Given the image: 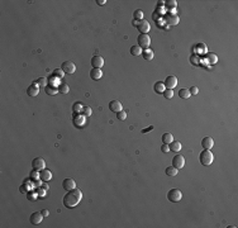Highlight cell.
I'll use <instances>...</instances> for the list:
<instances>
[{"instance_id": "obj_44", "label": "cell", "mask_w": 238, "mask_h": 228, "mask_svg": "<svg viewBox=\"0 0 238 228\" xmlns=\"http://www.w3.org/2000/svg\"><path fill=\"white\" fill-rule=\"evenodd\" d=\"M41 213L43 214V217H48V216H50V212H48V209H43Z\"/></svg>"}, {"instance_id": "obj_33", "label": "cell", "mask_w": 238, "mask_h": 228, "mask_svg": "<svg viewBox=\"0 0 238 228\" xmlns=\"http://www.w3.org/2000/svg\"><path fill=\"white\" fill-rule=\"evenodd\" d=\"M134 19L136 20H143V12L142 10H136L134 12Z\"/></svg>"}, {"instance_id": "obj_1", "label": "cell", "mask_w": 238, "mask_h": 228, "mask_svg": "<svg viewBox=\"0 0 238 228\" xmlns=\"http://www.w3.org/2000/svg\"><path fill=\"white\" fill-rule=\"evenodd\" d=\"M82 199V193L80 189L75 188L72 190H68L67 194L64 196V205L66 208H75L76 205H79V203Z\"/></svg>"}, {"instance_id": "obj_40", "label": "cell", "mask_w": 238, "mask_h": 228, "mask_svg": "<svg viewBox=\"0 0 238 228\" xmlns=\"http://www.w3.org/2000/svg\"><path fill=\"white\" fill-rule=\"evenodd\" d=\"M30 177H32L33 180H38V177H41V175L38 174L37 170H33L32 173H30Z\"/></svg>"}, {"instance_id": "obj_2", "label": "cell", "mask_w": 238, "mask_h": 228, "mask_svg": "<svg viewBox=\"0 0 238 228\" xmlns=\"http://www.w3.org/2000/svg\"><path fill=\"white\" fill-rule=\"evenodd\" d=\"M213 160H214V156H213V153L210 152V150H204L203 152H200V155H199V161H200V164L204 165V166H210L213 164Z\"/></svg>"}, {"instance_id": "obj_28", "label": "cell", "mask_w": 238, "mask_h": 228, "mask_svg": "<svg viewBox=\"0 0 238 228\" xmlns=\"http://www.w3.org/2000/svg\"><path fill=\"white\" fill-rule=\"evenodd\" d=\"M177 173H178V169H176L174 166H169L166 169V175H169V176H176Z\"/></svg>"}, {"instance_id": "obj_5", "label": "cell", "mask_w": 238, "mask_h": 228, "mask_svg": "<svg viewBox=\"0 0 238 228\" xmlns=\"http://www.w3.org/2000/svg\"><path fill=\"white\" fill-rule=\"evenodd\" d=\"M61 69H62V71H64L65 73H68V75H71V73L75 72L76 66H75V64H73V62H71V61H65L64 64H62Z\"/></svg>"}, {"instance_id": "obj_46", "label": "cell", "mask_w": 238, "mask_h": 228, "mask_svg": "<svg viewBox=\"0 0 238 228\" xmlns=\"http://www.w3.org/2000/svg\"><path fill=\"white\" fill-rule=\"evenodd\" d=\"M20 191H22V193H24V194H27V190H26V186H24V185H22V186H20Z\"/></svg>"}, {"instance_id": "obj_13", "label": "cell", "mask_w": 238, "mask_h": 228, "mask_svg": "<svg viewBox=\"0 0 238 228\" xmlns=\"http://www.w3.org/2000/svg\"><path fill=\"white\" fill-rule=\"evenodd\" d=\"M42 219H43V214L39 212H34L32 216L29 217V220H30V223L33 224V226H38L41 222H42Z\"/></svg>"}, {"instance_id": "obj_45", "label": "cell", "mask_w": 238, "mask_h": 228, "mask_svg": "<svg viewBox=\"0 0 238 228\" xmlns=\"http://www.w3.org/2000/svg\"><path fill=\"white\" fill-rule=\"evenodd\" d=\"M153 129V125H151V127H148V128H146V129H143L142 133H147V132H149V131H152Z\"/></svg>"}, {"instance_id": "obj_43", "label": "cell", "mask_w": 238, "mask_h": 228, "mask_svg": "<svg viewBox=\"0 0 238 228\" xmlns=\"http://www.w3.org/2000/svg\"><path fill=\"white\" fill-rule=\"evenodd\" d=\"M161 151H162L163 153H167V152H169V151H170V147H169V145H165V143H163V145L161 146Z\"/></svg>"}, {"instance_id": "obj_39", "label": "cell", "mask_w": 238, "mask_h": 228, "mask_svg": "<svg viewBox=\"0 0 238 228\" xmlns=\"http://www.w3.org/2000/svg\"><path fill=\"white\" fill-rule=\"evenodd\" d=\"M190 61L192 62V65H195V66H198L199 64H200V61H199V58H198V56H191L190 57Z\"/></svg>"}, {"instance_id": "obj_47", "label": "cell", "mask_w": 238, "mask_h": 228, "mask_svg": "<svg viewBox=\"0 0 238 228\" xmlns=\"http://www.w3.org/2000/svg\"><path fill=\"white\" fill-rule=\"evenodd\" d=\"M96 3H98V4H99V5H104V4H105V3H107V1H105V0H98Z\"/></svg>"}, {"instance_id": "obj_16", "label": "cell", "mask_w": 238, "mask_h": 228, "mask_svg": "<svg viewBox=\"0 0 238 228\" xmlns=\"http://www.w3.org/2000/svg\"><path fill=\"white\" fill-rule=\"evenodd\" d=\"M201 146L204 150H210L214 146V141H213L212 137H204L201 141Z\"/></svg>"}, {"instance_id": "obj_24", "label": "cell", "mask_w": 238, "mask_h": 228, "mask_svg": "<svg viewBox=\"0 0 238 228\" xmlns=\"http://www.w3.org/2000/svg\"><path fill=\"white\" fill-rule=\"evenodd\" d=\"M174 141V137L171 133H163V136H162V142L165 143V145H170L171 142Z\"/></svg>"}, {"instance_id": "obj_26", "label": "cell", "mask_w": 238, "mask_h": 228, "mask_svg": "<svg viewBox=\"0 0 238 228\" xmlns=\"http://www.w3.org/2000/svg\"><path fill=\"white\" fill-rule=\"evenodd\" d=\"M129 51H131V53H132L133 56H139V55H142V48L139 47L138 44H137V46H132Z\"/></svg>"}, {"instance_id": "obj_12", "label": "cell", "mask_w": 238, "mask_h": 228, "mask_svg": "<svg viewBox=\"0 0 238 228\" xmlns=\"http://www.w3.org/2000/svg\"><path fill=\"white\" fill-rule=\"evenodd\" d=\"M62 186H64V189L66 191H68V190H72V189L76 188V182H75L73 179L67 177V179H65L64 180V182H62Z\"/></svg>"}, {"instance_id": "obj_18", "label": "cell", "mask_w": 238, "mask_h": 228, "mask_svg": "<svg viewBox=\"0 0 238 228\" xmlns=\"http://www.w3.org/2000/svg\"><path fill=\"white\" fill-rule=\"evenodd\" d=\"M101 76H103V72H101L100 69H93L91 71H90V78L93 80H95V81L101 79Z\"/></svg>"}, {"instance_id": "obj_22", "label": "cell", "mask_w": 238, "mask_h": 228, "mask_svg": "<svg viewBox=\"0 0 238 228\" xmlns=\"http://www.w3.org/2000/svg\"><path fill=\"white\" fill-rule=\"evenodd\" d=\"M217 61H218V57H217L215 53H213V52L206 53V62H208V64L214 65V64H217Z\"/></svg>"}, {"instance_id": "obj_3", "label": "cell", "mask_w": 238, "mask_h": 228, "mask_svg": "<svg viewBox=\"0 0 238 228\" xmlns=\"http://www.w3.org/2000/svg\"><path fill=\"white\" fill-rule=\"evenodd\" d=\"M181 198H183V193L178 190V189H171V190L167 193V199L172 203L180 202Z\"/></svg>"}, {"instance_id": "obj_25", "label": "cell", "mask_w": 238, "mask_h": 228, "mask_svg": "<svg viewBox=\"0 0 238 228\" xmlns=\"http://www.w3.org/2000/svg\"><path fill=\"white\" fill-rule=\"evenodd\" d=\"M84 122H85V117H82V115L77 117V114L75 113V117H73V123H75L76 127H79V125H82Z\"/></svg>"}, {"instance_id": "obj_23", "label": "cell", "mask_w": 238, "mask_h": 228, "mask_svg": "<svg viewBox=\"0 0 238 228\" xmlns=\"http://www.w3.org/2000/svg\"><path fill=\"white\" fill-rule=\"evenodd\" d=\"M169 147H170V150L172 151V152H178V151L181 150V143L178 141H172L169 145Z\"/></svg>"}, {"instance_id": "obj_6", "label": "cell", "mask_w": 238, "mask_h": 228, "mask_svg": "<svg viewBox=\"0 0 238 228\" xmlns=\"http://www.w3.org/2000/svg\"><path fill=\"white\" fill-rule=\"evenodd\" d=\"M32 166H33V170H37V171H41L46 167V162L42 157H36L33 161H32Z\"/></svg>"}, {"instance_id": "obj_20", "label": "cell", "mask_w": 238, "mask_h": 228, "mask_svg": "<svg viewBox=\"0 0 238 228\" xmlns=\"http://www.w3.org/2000/svg\"><path fill=\"white\" fill-rule=\"evenodd\" d=\"M142 56H143V58H145L146 61H151V60L153 58V56H155V53H153L152 50H149V48H146V50L142 51Z\"/></svg>"}, {"instance_id": "obj_21", "label": "cell", "mask_w": 238, "mask_h": 228, "mask_svg": "<svg viewBox=\"0 0 238 228\" xmlns=\"http://www.w3.org/2000/svg\"><path fill=\"white\" fill-rule=\"evenodd\" d=\"M44 90H46V93L48 95H56V94L58 93V87L55 86V85H51V84L44 87Z\"/></svg>"}, {"instance_id": "obj_30", "label": "cell", "mask_w": 238, "mask_h": 228, "mask_svg": "<svg viewBox=\"0 0 238 228\" xmlns=\"http://www.w3.org/2000/svg\"><path fill=\"white\" fill-rule=\"evenodd\" d=\"M82 108L84 107L81 105V103H79V101H77V103H75L72 105V112H73V113H76V114H79L80 112H82Z\"/></svg>"}, {"instance_id": "obj_27", "label": "cell", "mask_w": 238, "mask_h": 228, "mask_svg": "<svg viewBox=\"0 0 238 228\" xmlns=\"http://www.w3.org/2000/svg\"><path fill=\"white\" fill-rule=\"evenodd\" d=\"M190 91H189L187 89H180L178 90V96L183 98V99H189L190 98Z\"/></svg>"}, {"instance_id": "obj_29", "label": "cell", "mask_w": 238, "mask_h": 228, "mask_svg": "<svg viewBox=\"0 0 238 228\" xmlns=\"http://www.w3.org/2000/svg\"><path fill=\"white\" fill-rule=\"evenodd\" d=\"M68 90H70V87H68L67 84L61 82V84L58 85V91H59L61 94H67V93H68Z\"/></svg>"}, {"instance_id": "obj_38", "label": "cell", "mask_w": 238, "mask_h": 228, "mask_svg": "<svg viewBox=\"0 0 238 228\" xmlns=\"http://www.w3.org/2000/svg\"><path fill=\"white\" fill-rule=\"evenodd\" d=\"M27 198L29 199L30 202H34L37 199V194L36 193H27Z\"/></svg>"}, {"instance_id": "obj_10", "label": "cell", "mask_w": 238, "mask_h": 228, "mask_svg": "<svg viewBox=\"0 0 238 228\" xmlns=\"http://www.w3.org/2000/svg\"><path fill=\"white\" fill-rule=\"evenodd\" d=\"M165 87H167V89H171L172 90L175 86L177 85V79H176V76H174V75H170V76H167L166 80H165Z\"/></svg>"}, {"instance_id": "obj_34", "label": "cell", "mask_w": 238, "mask_h": 228, "mask_svg": "<svg viewBox=\"0 0 238 228\" xmlns=\"http://www.w3.org/2000/svg\"><path fill=\"white\" fill-rule=\"evenodd\" d=\"M64 75H65V72L62 71V69H56L53 71V76H55V78H64Z\"/></svg>"}, {"instance_id": "obj_17", "label": "cell", "mask_w": 238, "mask_h": 228, "mask_svg": "<svg viewBox=\"0 0 238 228\" xmlns=\"http://www.w3.org/2000/svg\"><path fill=\"white\" fill-rule=\"evenodd\" d=\"M41 180H43V181H50L51 179H52V173L50 170H46V169H43V170H41Z\"/></svg>"}, {"instance_id": "obj_7", "label": "cell", "mask_w": 238, "mask_h": 228, "mask_svg": "<svg viewBox=\"0 0 238 228\" xmlns=\"http://www.w3.org/2000/svg\"><path fill=\"white\" fill-rule=\"evenodd\" d=\"M172 166L176 169H183L185 166V157L181 155H176L172 159Z\"/></svg>"}, {"instance_id": "obj_42", "label": "cell", "mask_w": 238, "mask_h": 228, "mask_svg": "<svg viewBox=\"0 0 238 228\" xmlns=\"http://www.w3.org/2000/svg\"><path fill=\"white\" fill-rule=\"evenodd\" d=\"M189 91H190V94H191V95H196V94L199 93V89H198L196 86H191V87H190V90H189Z\"/></svg>"}, {"instance_id": "obj_15", "label": "cell", "mask_w": 238, "mask_h": 228, "mask_svg": "<svg viewBox=\"0 0 238 228\" xmlns=\"http://www.w3.org/2000/svg\"><path fill=\"white\" fill-rule=\"evenodd\" d=\"M27 94L29 96H37L38 94H39V85H37V84H32L30 86H28Z\"/></svg>"}, {"instance_id": "obj_19", "label": "cell", "mask_w": 238, "mask_h": 228, "mask_svg": "<svg viewBox=\"0 0 238 228\" xmlns=\"http://www.w3.org/2000/svg\"><path fill=\"white\" fill-rule=\"evenodd\" d=\"M165 84H163L162 81H157L155 85H153V90H155V93L157 94H162L163 91H165Z\"/></svg>"}, {"instance_id": "obj_11", "label": "cell", "mask_w": 238, "mask_h": 228, "mask_svg": "<svg viewBox=\"0 0 238 228\" xmlns=\"http://www.w3.org/2000/svg\"><path fill=\"white\" fill-rule=\"evenodd\" d=\"M137 28L139 29V32H141V33L147 34L149 32V29H151V26H149V23L147 22V20H139Z\"/></svg>"}, {"instance_id": "obj_32", "label": "cell", "mask_w": 238, "mask_h": 228, "mask_svg": "<svg viewBox=\"0 0 238 228\" xmlns=\"http://www.w3.org/2000/svg\"><path fill=\"white\" fill-rule=\"evenodd\" d=\"M165 5H166L167 9H175L177 6V3L175 1V0H170V1H167Z\"/></svg>"}, {"instance_id": "obj_41", "label": "cell", "mask_w": 238, "mask_h": 228, "mask_svg": "<svg viewBox=\"0 0 238 228\" xmlns=\"http://www.w3.org/2000/svg\"><path fill=\"white\" fill-rule=\"evenodd\" d=\"M37 194H39L41 198H44L46 196V190H44L43 188H38V190H37Z\"/></svg>"}, {"instance_id": "obj_4", "label": "cell", "mask_w": 238, "mask_h": 228, "mask_svg": "<svg viewBox=\"0 0 238 228\" xmlns=\"http://www.w3.org/2000/svg\"><path fill=\"white\" fill-rule=\"evenodd\" d=\"M137 41H138V46L141 48H148L149 47V44H151V37L148 36V34H139L138 38H137Z\"/></svg>"}, {"instance_id": "obj_31", "label": "cell", "mask_w": 238, "mask_h": 228, "mask_svg": "<svg viewBox=\"0 0 238 228\" xmlns=\"http://www.w3.org/2000/svg\"><path fill=\"white\" fill-rule=\"evenodd\" d=\"M163 96L166 98V99H171V98L174 96V91L171 89H165V91H163Z\"/></svg>"}, {"instance_id": "obj_9", "label": "cell", "mask_w": 238, "mask_h": 228, "mask_svg": "<svg viewBox=\"0 0 238 228\" xmlns=\"http://www.w3.org/2000/svg\"><path fill=\"white\" fill-rule=\"evenodd\" d=\"M91 66L94 69H101L104 66V58L99 55H95L91 58Z\"/></svg>"}, {"instance_id": "obj_37", "label": "cell", "mask_w": 238, "mask_h": 228, "mask_svg": "<svg viewBox=\"0 0 238 228\" xmlns=\"http://www.w3.org/2000/svg\"><path fill=\"white\" fill-rule=\"evenodd\" d=\"M37 84H38V85H42V86L46 87L47 86V79L46 78H39L37 80Z\"/></svg>"}, {"instance_id": "obj_8", "label": "cell", "mask_w": 238, "mask_h": 228, "mask_svg": "<svg viewBox=\"0 0 238 228\" xmlns=\"http://www.w3.org/2000/svg\"><path fill=\"white\" fill-rule=\"evenodd\" d=\"M165 22L167 24H170V26H176V24L180 22V19H178L177 14L169 13V14H166V17H165Z\"/></svg>"}, {"instance_id": "obj_14", "label": "cell", "mask_w": 238, "mask_h": 228, "mask_svg": "<svg viewBox=\"0 0 238 228\" xmlns=\"http://www.w3.org/2000/svg\"><path fill=\"white\" fill-rule=\"evenodd\" d=\"M109 109L114 113H119V112L123 110L122 109V103L119 100H111L109 103Z\"/></svg>"}, {"instance_id": "obj_35", "label": "cell", "mask_w": 238, "mask_h": 228, "mask_svg": "<svg viewBox=\"0 0 238 228\" xmlns=\"http://www.w3.org/2000/svg\"><path fill=\"white\" fill-rule=\"evenodd\" d=\"M117 118L119 119V121H125V119H127V113H125L124 110L119 112V113L117 114Z\"/></svg>"}, {"instance_id": "obj_36", "label": "cell", "mask_w": 238, "mask_h": 228, "mask_svg": "<svg viewBox=\"0 0 238 228\" xmlns=\"http://www.w3.org/2000/svg\"><path fill=\"white\" fill-rule=\"evenodd\" d=\"M82 113H84V115L89 117V115H91L93 110H91V108H90V107H84V108H82Z\"/></svg>"}, {"instance_id": "obj_48", "label": "cell", "mask_w": 238, "mask_h": 228, "mask_svg": "<svg viewBox=\"0 0 238 228\" xmlns=\"http://www.w3.org/2000/svg\"><path fill=\"white\" fill-rule=\"evenodd\" d=\"M42 185H43V186H42V188H43L44 190H47V189L50 188V185H47V184H42Z\"/></svg>"}]
</instances>
